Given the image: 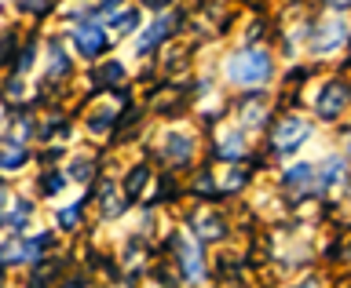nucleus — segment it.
<instances>
[{"instance_id":"5701e85b","label":"nucleus","mask_w":351,"mask_h":288,"mask_svg":"<svg viewBox=\"0 0 351 288\" xmlns=\"http://www.w3.org/2000/svg\"><path fill=\"white\" fill-rule=\"evenodd\" d=\"M147 183H150V168H147V164H136V168L125 175V194H128V201H136V197L147 190Z\"/></svg>"},{"instance_id":"7ed1b4c3","label":"nucleus","mask_w":351,"mask_h":288,"mask_svg":"<svg viewBox=\"0 0 351 288\" xmlns=\"http://www.w3.org/2000/svg\"><path fill=\"white\" fill-rule=\"evenodd\" d=\"M40 66H44V84H70L73 73H77V55L66 48L59 37H44V55H40Z\"/></svg>"},{"instance_id":"423d86ee","label":"nucleus","mask_w":351,"mask_h":288,"mask_svg":"<svg viewBox=\"0 0 351 288\" xmlns=\"http://www.w3.org/2000/svg\"><path fill=\"white\" fill-rule=\"evenodd\" d=\"M307 135H311V120H304V117H296V114H289V117H282L278 125L271 128V135H267V142H271V153H282V157H289V153H296L307 142Z\"/></svg>"},{"instance_id":"1a4fd4ad","label":"nucleus","mask_w":351,"mask_h":288,"mask_svg":"<svg viewBox=\"0 0 351 288\" xmlns=\"http://www.w3.org/2000/svg\"><path fill=\"white\" fill-rule=\"evenodd\" d=\"M88 81H92V92H117V84L125 81V62L103 59V62L88 66Z\"/></svg>"},{"instance_id":"4be33fe9","label":"nucleus","mask_w":351,"mask_h":288,"mask_svg":"<svg viewBox=\"0 0 351 288\" xmlns=\"http://www.w3.org/2000/svg\"><path fill=\"white\" fill-rule=\"evenodd\" d=\"M84 208H88V201H70V205L55 208V223H59V230H77V223L84 219Z\"/></svg>"},{"instance_id":"6e6552de","label":"nucleus","mask_w":351,"mask_h":288,"mask_svg":"<svg viewBox=\"0 0 351 288\" xmlns=\"http://www.w3.org/2000/svg\"><path fill=\"white\" fill-rule=\"evenodd\" d=\"M238 120L245 128H263L271 120V106H267V99H263L260 88H252V92H245L238 99Z\"/></svg>"},{"instance_id":"a211bd4d","label":"nucleus","mask_w":351,"mask_h":288,"mask_svg":"<svg viewBox=\"0 0 351 288\" xmlns=\"http://www.w3.org/2000/svg\"><path fill=\"white\" fill-rule=\"evenodd\" d=\"M66 183H70V175H66L62 168H44L40 179H37V194L40 197H59L66 190Z\"/></svg>"},{"instance_id":"bb28decb","label":"nucleus","mask_w":351,"mask_h":288,"mask_svg":"<svg viewBox=\"0 0 351 288\" xmlns=\"http://www.w3.org/2000/svg\"><path fill=\"white\" fill-rule=\"evenodd\" d=\"M62 288H84V278H73V281H66Z\"/></svg>"},{"instance_id":"f3484780","label":"nucleus","mask_w":351,"mask_h":288,"mask_svg":"<svg viewBox=\"0 0 351 288\" xmlns=\"http://www.w3.org/2000/svg\"><path fill=\"white\" fill-rule=\"evenodd\" d=\"M348 179V161L344 157H329L326 164H322V175H318V190H333V186H340V183H344Z\"/></svg>"},{"instance_id":"9d476101","label":"nucleus","mask_w":351,"mask_h":288,"mask_svg":"<svg viewBox=\"0 0 351 288\" xmlns=\"http://www.w3.org/2000/svg\"><path fill=\"white\" fill-rule=\"evenodd\" d=\"M158 153H161V161L169 164V168H186V164L194 161L197 146H194V139H191V135H169V139H165V146H161Z\"/></svg>"},{"instance_id":"f8f14e48","label":"nucleus","mask_w":351,"mask_h":288,"mask_svg":"<svg viewBox=\"0 0 351 288\" xmlns=\"http://www.w3.org/2000/svg\"><path fill=\"white\" fill-rule=\"evenodd\" d=\"M22 40H26V33H22L19 22H8V26H0V70L11 73V66H15L19 51H22Z\"/></svg>"},{"instance_id":"20e7f679","label":"nucleus","mask_w":351,"mask_h":288,"mask_svg":"<svg viewBox=\"0 0 351 288\" xmlns=\"http://www.w3.org/2000/svg\"><path fill=\"white\" fill-rule=\"evenodd\" d=\"M180 22H183V15H180L176 8H172V11H161V15H154L147 26L136 33V59H150V55L158 51L161 44L172 37V33H180Z\"/></svg>"},{"instance_id":"412c9836","label":"nucleus","mask_w":351,"mask_h":288,"mask_svg":"<svg viewBox=\"0 0 351 288\" xmlns=\"http://www.w3.org/2000/svg\"><path fill=\"white\" fill-rule=\"evenodd\" d=\"M213 157H219V161H241V157H245V135H241V131H230V135L213 150Z\"/></svg>"},{"instance_id":"0eeeda50","label":"nucleus","mask_w":351,"mask_h":288,"mask_svg":"<svg viewBox=\"0 0 351 288\" xmlns=\"http://www.w3.org/2000/svg\"><path fill=\"white\" fill-rule=\"evenodd\" d=\"M351 40V29H348V18L344 15H329V18H322L315 26V40H311V48L315 51H333V48H340V44H348Z\"/></svg>"},{"instance_id":"c85d7f7f","label":"nucleus","mask_w":351,"mask_h":288,"mask_svg":"<svg viewBox=\"0 0 351 288\" xmlns=\"http://www.w3.org/2000/svg\"><path fill=\"white\" fill-rule=\"evenodd\" d=\"M0 11H4V4H0Z\"/></svg>"},{"instance_id":"ddd939ff","label":"nucleus","mask_w":351,"mask_h":288,"mask_svg":"<svg viewBox=\"0 0 351 288\" xmlns=\"http://www.w3.org/2000/svg\"><path fill=\"white\" fill-rule=\"evenodd\" d=\"M37 157L33 153V146H19V142H0V172L4 175H15V172H22V168H29V161Z\"/></svg>"},{"instance_id":"393cba45","label":"nucleus","mask_w":351,"mask_h":288,"mask_svg":"<svg viewBox=\"0 0 351 288\" xmlns=\"http://www.w3.org/2000/svg\"><path fill=\"white\" fill-rule=\"evenodd\" d=\"M227 175V179L223 183H219V197H223V194H230V190H245V183H249V172L245 168H230V172H223Z\"/></svg>"},{"instance_id":"aec40b11","label":"nucleus","mask_w":351,"mask_h":288,"mask_svg":"<svg viewBox=\"0 0 351 288\" xmlns=\"http://www.w3.org/2000/svg\"><path fill=\"white\" fill-rule=\"evenodd\" d=\"M180 270H183V278H191V281H197V278H202V274H205V267H202V248H197V245H186V241H183V245H180Z\"/></svg>"},{"instance_id":"f03ea898","label":"nucleus","mask_w":351,"mask_h":288,"mask_svg":"<svg viewBox=\"0 0 351 288\" xmlns=\"http://www.w3.org/2000/svg\"><path fill=\"white\" fill-rule=\"evenodd\" d=\"M66 44L70 51L77 55V62H103L110 55V44H114V33L103 18H81V22H70L66 26Z\"/></svg>"},{"instance_id":"39448f33","label":"nucleus","mask_w":351,"mask_h":288,"mask_svg":"<svg viewBox=\"0 0 351 288\" xmlns=\"http://www.w3.org/2000/svg\"><path fill=\"white\" fill-rule=\"evenodd\" d=\"M351 109V81H340V77H333V81H326L322 88H318L315 95V117L326 120V125H337L340 117H344Z\"/></svg>"},{"instance_id":"4468645a","label":"nucleus","mask_w":351,"mask_h":288,"mask_svg":"<svg viewBox=\"0 0 351 288\" xmlns=\"http://www.w3.org/2000/svg\"><path fill=\"white\" fill-rule=\"evenodd\" d=\"M37 120H33V114L29 109H15V114H11V120H8V142H19V146H29L33 142V135H37Z\"/></svg>"},{"instance_id":"b1692460","label":"nucleus","mask_w":351,"mask_h":288,"mask_svg":"<svg viewBox=\"0 0 351 288\" xmlns=\"http://www.w3.org/2000/svg\"><path fill=\"white\" fill-rule=\"evenodd\" d=\"M66 175H70L73 183H92L95 179V161H88L84 153H77L70 161V168H66Z\"/></svg>"},{"instance_id":"f257e3e1","label":"nucleus","mask_w":351,"mask_h":288,"mask_svg":"<svg viewBox=\"0 0 351 288\" xmlns=\"http://www.w3.org/2000/svg\"><path fill=\"white\" fill-rule=\"evenodd\" d=\"M271 77H274V55L260 44H241L223 59V81L234 88L252 92V88L267 84Z\"/></svg>"},{"instance_id":"a878e982","label":"nucleus","mask_w":351,"mask_h":288,"mask_svg":"<svg viewBox=\"0 0 351 288\" xmlns=\"http://www.w3.org/2000/svg\"><path fill=\"white\" fill-rule=\"evenodd\" d=\"M95 4H99V15H103V18H110L114 11L128 8V4H136V0H95Z\"/></svg>"},{"instance_id":"6ab92c4d","label":"nucleus","mask_w":351,"mask_h":288,"mask_svg":"<svg viewBox=\"0 0 351 288\" xmlns=\"http://www.w3.org/2000/svg\"><path fill=\"white\" fill-rule=\"evenodd\" d=\"M289 190H307V186H315L318 183V175H315V168L307 161H300V164H289L285 168V179H282Z\"/></svg>"},{"instance_id":"2eb2a0df","label":"nucleus","mask_w":351,"mask_h":288,"mask_svg":"<svg viewBox=\"0 0 351 288\" xmlns=\"http://www.w3.org/2000/svg\"><path fill=\"white\" fill-rule=\"evenodd\" d=\"M128 208V194L121 190L117 194V186L110 183V179H103L99 183V212H103L106 219H114V215H121Z\"/></svg>"},{"instance_id":"dca6fc26","label":"nucleus","mask_w":351,"mask_h":288,"mask_svg":"<svg viewBox=\"0 0 351 288\" xmlns=\"http://www.w3.org/2000/svg\"><path fill=\"white\" fill-rule=\"evenodd\" d=\"M194 230H197V241H219L227 234V223L213 212V208H202V212L194 215Z\"/></svg>"},{"instance_id":"9b49d317","label":"nucleus","mask_w":351,"mask_h":288,"mask_svg":"<svg viewBox=\"0 0 351 288\" xmlns=\"http://www.w3.org/2000/svg\"><path fill=\"white\" fill-rule=\"evenodd\" d=\"M106 26H110V33L121 40V37H132V33H139L143 29V8H139V0L136 4H128V8H121V11H114L110 18H103Z\"/></svg>"},{"instance_id":"cd10ccee","label":"nucleus","mask_w":351,"mask_h":288,"mask_svg":"<svg viewBox=\"0 0 351 288\" xmlns=\"http://www.w3.org/2000/svg\"><path fill=\"white\" fill-rule=\"evenodd\" d=\"M293 288H318V281L311 278V281H300V285H293Z\"/></svg>"}]
</instances>
